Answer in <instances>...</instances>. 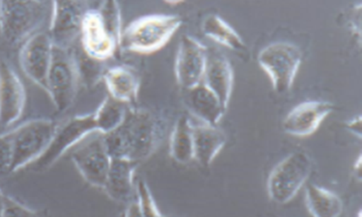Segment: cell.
<instances>
[{
  "instance_id": "6da1fadb",
  "label": "cell",
  "mask_w": 362,
  "mask_h": 217,
  "mask_svg": "<svg viewBox=\"0 0 362 217\" xmlns=\"http://www.w3.org/2000/svg\"><path fill=\"white\" fill-rule=\"evenodd\" d=\"M164 134V126L151 110L128 108L123 123L103 134L111 159H129L139 163L152 156Z\"/></svg>"
},
{
  "instance_id": "7a4b0ae2",
  "label": "cell",
  "mask_w": 362,
  "mask_h": 217,
  "mask_svg": "<svg viewBox=\"0 0 362 217\" xmlns=\"http://www.w3.org/2000/svg\"><path fill=\"white\" fill-rule=\"evenodd\" d=\"M182 25L177 15H148L131 22L122 33L119 47L130 52H156L168 43Z\"/></svg>"
},
{
  "instance_id": "3957f363",
  "label": "cell",
  "mask_w": 362,
  "mask_h": 217,
  "mask_svg": "<svg viewBox=\"0 0 362 217\" xmlns=\"http://www.w3.org/2000/svg\"><path fill=\"white\" fill-rule=\"evenodd\" d=\"M59 125L52 119H37L26 122L10 132L13 147L11 174L33 165L47 150Z\"/></svg>"
},
{
  "instance_id": "277c9868",
  "label": "cell",
  "mask_w": 362,
  "mask_h": 217,
  "mask_svg": "<svg viewBox=\"0 0 362 217\" xmlns=\"http://www.w3.org/2000/svg\"><path fill=\"white\" fill-rule=\"evenodd\" d=\"M313 160L308 153L296 151L275 165L269 175V198L274 203H288L293 200L310 178Z\"/></svg>"
},
{
  "instance_id": "5b68a950",
  "label": "cell",
  "mask_w": 362,
  "mask_h": 217,
  "mask_svg": "<svg viewBox=\"0 0 362 217\" xmlns=\"http://www.w3.org/2000/svg\"><path fill=\"white\" fill-rule=\"evenodd\" d=\"M80 81L78 63L69 49L53 47L45 92L57 112L70 108L76 97Z\"/></svg>"
},
{
  "instance_id": "8992f818",
  "label": "cell",
  "mask_w": 362,
  "mask_h": 217,
  "mask_svg": "<svg viewBox=\"0 0 362 217\" xmlns=\"http://www.w3.org/2000/svg\"><path fill=\"white\" fill-rule=\"evenodd\" d=\"M46 8L41 1H0V35L14 45L25 42L43 23Z\"/></svg>"
},
{
  "instance_id": "52a82bcc",
  "label": "cell",
  "mask_w": 362,
  "mask_h": 217,
  "mask_svg": "<svg viewBox=\"0 0 362 217\" xmlns=\"http://www.w3.org/2000/svg\"><path fill=\"white\" fill-rule=\"evenodd\" d=\"M301 61V49L288 42L270 44L257 57V63L267 73L273 88L279 94H286L291 90Z\"/></svg>"
},
{
  "instance_id": "ba28073f",
  "label": "cell",
  "mask_w": 362,
  "mask_h": 217,
  "mask_svg": "<svg viewBox=\"0 0 362 217\" xmlns=\"http://www.w3.org/2000/svg\"><path fill=\"white\" fill-rule=\"evenodd\" d=\"M98 131L94 112L76 116L59 126L47 150L33 165L39 170L52 167L71 148L76 147L84 139Z\"/></svg>"
},
{
  "instance_id": "9c48e42d",
  "label": "cell",
  "mask_w": 362,
  "mask_h": 217,
  "mask_svg": "<svg viewBox=\"0 0 362 217\" xmlns=\"http://www.w3.org/2000/svg\"><path fill=\"white\" fill-rule=\"evenodd\" d=\"M72 161L86 182L103 189L111 163L103 134L95 132L84 139L73 151Z\"/></svg>"
},
{
  "instance_id": "30bf717a",
  "label": "cell",
  "mask_w": 362,
  "mask_h": 217,
  "mask_svg": "<svg viewBox=\"0 0 362 217\" xmlns=\"http://www.w3.org/2000/svg\"><path fill=\"white\" fill-rule=\"evenodd\" d=\"M83 1H54L48 34L55 47L69 49L80 35L82 20L88 11Z\"/></svg>"
},
{
  "instance_id": "8fae6325",
  "label": "cell",
  "mask_w": 362,
  "mask_h": 217,
  "mask_svg": "<svg viewBox=\"0 0 362 217\" xmlns=\"http://www.w3.org/2000/svg\"><path fill=\"white\" fill-rule=\"evenodd\" d=\"M208 48L190 35H183L175 57L177 83L184 90L203 83Z\"/></svg>"
},
{
  "instance_id": "7c38bea8",
  "label": "cell",
  "mask_w": 362,
  "mask_h": 217,
  "mask_svg": "<svg viewBox=\"0 0 362 217\" xmlns=\"http://www.w3.org/2000/svg\"><path fill=\"white\" fill-rule=\"evenodd\" d=\"M53 43L48 32H37L24 42L20 51V65L24 74L45 90Z\"/></svg>"
},
{
  "instance_id": "4fadbf2b",
  "label": "cell",
  "mask_w": 362,
  "mask_h": 217,
  "mask_svg": "<svg viewBox=\"0 0 362 217\" xmlns=\"http://www.w3.org/2000/svg\"><path fill=\"white\" fill-rule=\"evenodd\" d=\"M26 93L21 79L6 61H0V125L16 123L24 112Z\"/></svg>"
},
{
  "instance_id": "5bb4252c",
  "label": "cell",
  "mask_w": 362,
  "mask_h": 217,
  "mask_svg": "<svg viewBox=\"0 0 362 217\" xmlns=\"http://www.w3.org/2000/svg\"><path fill=\"white\" fill-rule=\"evenodd\" d=\"M79 37L84 54L97 63L110 59L119 48L97 10H88L84 15Z\"/></svg>"
},
{
  "instance_id": "9a60e30c",
  "label": "cell",
  "mask_w": 362,
  "mask_h": 217,
  "mask_svg": "<svg viewBox=\"0 0 362 217\" xmlns=\"http://www.w3.org/2000/svg\"><path fill=\"white\" fill-rule=\"evenodd\" d=\"M328 101H306L295 106L283 122V129L292 136H310L317 131L322 122L333 112Z\"/></svg>"
},
{
  "instance_id": "2e32d148",
  "label": "cell",
  "mask_w": 362,
  "mask_h": 217,
  "mask_svg": "<svg viewBox=\"0 0 362 217\" xmlns=\"http://www.w3.org/2000/svg\"><path fill=\"white\" fill-rule=\"evenodd\" d=\"M203 83L216 95L223 107L228 110L234 86V71L228 57L214 48L206 52Z\"/></svg>"
},
{
  "instance_id": "e0dca14e",
  "label": "cell",
  "mask_w": 362,
  "mask_h": 217,
  "mask_svg": "<svg viewBox=\"0 0 362 217\" xmlns=\"http://www.w3.org/2000/svg\"><path fill=\"white\" fill-rule=\"evenodd\" d=\"M139 163L129 159H111L103 189L111 200L130 203L136 194L134 174Z\"/></svg>"
},
{
  "instance_id": "ac0fdd59",
  "label": "cell",
  "mask_w": 362,
  "mask_h": 217,
  "mask_svg": "<svg viewBox=\"0 0 362 217\" xmlns=\"http://www.w3.org/2000/svg\"><path fill=\"white\" fill-rule=\"evenodd\" d=\"M184 103L191 114L205 125H218L226 112L216 95L203 83L185 90Z\"/></svg>"
},
{
  "instance_id": "d6986e66",
  "label": "cell",
  "mask_w": 362,
  "mask_h": 217,
  "mask_svg": "<svg viewBox=\"0 0 362 217\" xmlns=\"http://www.w3.org/2000/svg\"><path fill=\"white\" fill-rule=\"evenodd\" d=\"M193 157L204 168L212 165L226 143V135L217 126L193 125Z\"/></svg>"
},
{
  "instance_id": "ffe728a7",
  "label": "cell",
  "mask_w": 362,
  "mask_h": 217,
  "mask_svg": "<svg viewBox=\"0 0 362 217\" xmlns=\"http://www.w3.org/2000/svg\"><path fill=\"white\" fill-rule=\"evenodd\" d=\"M106 88L111 98L122 103H135L139 98L141 79L133 69L125 66H117L108 69L103 75Z\"/></svg>"
},
{
  "instance_id": "44dd1931",
  "label": "cell",
  "mask_w": 362,
  "mask_h": 217,
  "mask_svg": "<svg viewBox=\"0 0 362 217\" xmlns=\"http://www.w3.org/2000/svg\"><path fill=\"white\" fill-rule=\"evenodd\" d=\"M305 204L314 217H339L343 212V201L337 194L317 185L306 188Z\"/></svg>"
},
{
  "instance_id": "7402d4cb",
  "label": "cell",
  "mask_w": 362,
  "mask_h": 217,
  "mask_svg": "<svg viewBox=\"0 0 362 217\" xmlns=\"http://www.w3.org/2000/svg\"><path fill=\"white\" fill-rule=\"evenodd\" d=\"M202 30L206 37L224 47L237 52H243L246 50V45L242 37L218 15L212 14L206 16L202 24Z\"/></svg>"
},
{
  "instance_id": "603a6c76",
  "label": "cell",
  "mask_w": 362,
  "mask_h": 217,
  "mask_svg": "<svg viewBox=\"0 0 362 217\" xmlns=\"http://www.w3.org/2000/svg\"><path fill=\"white\" fill-rule=\"evenodd\" d=\"M192 123L187 117H180L175 122L170 136V155L177 163L187 165L193 157Z\"/></svg>"
},
{
  "instance_id": "cb8c5ba5",
  "label": "cell",
  "mask_w": 362,
  "mask_h": 217,
  "mask_svg": "<svg viewBox=\"0 0 362 217\" xmlns=\"http://www.w3.org/2000/svg\"><path fill=\"white\" fill-rule=\"evenodd\" d=\"M128 105L106 97L94 112L99 134H106L117 129L125 119Z\"/></svg>"
},
{
  "instance_id": "d4e9b609",
  "label": "cell",
  "mask_w": 362,
  "mask_h": 217,
  "mask_svg": "<svg viewBox=\"0 0 362 217\" xmlns=\"http://www.w3.org/2000/svg\"><path fill=\"white\" fill-rule=\"evenodd\" d=\"M97 11L106 30L119 47L122 33H123L119 4L117 1H104L100 4Z\"/></svg>"
},
{
  "instance_id": "484cf974",
  "label": "cell",
  "mask_w": 362,
  "mask_h": 217,
  "mask_svg": "<svg viewBox=\"0 0 362 217\" xmlns=\"http://www.w3.org/2000/svg\"><path fill=\"white\" fill-rule=\"evenodd\" d=\"M136 189V201L139 203L142 216L144 217H163L159 208H158L156 201L153 198L152 192L148 188V184L144 180H139L135 184Z\"/></svg>"
},
{
  "instance_id": "4316f807",
  "label": "cell",
  "mask_w": 362,
  "mask_h": 217,
  "mask_svg": "<svg viewBox=\"0 0 362 217\" xmlns=\"http://www.w3.org/2000/svg\"><path fill=\"white\" fill-rule=\"evenodd\" d=\"M12 163V139L8 132V134L0 135V176L11 174Z\"/></svg>"
},
{
  "instance_id": "83f0119b",
  "label": "cell",
  "mask_w": 362,
  "mask_h": 217,
  "mask_svg": "<svg viewBox=\"0 0 362 217\" xmlns=\"http://www.w3.org/2000/svg\"><path fill=\"white\" fill-rule=\"evenodd\" d=\"M2 217H40L37 212L33 211L26 206L11 197L4 194V216Z\"/></svg>"
},
{
  "instance_id": "f1b7e54d",
  "label": "cell",
  "mask_w": 362,
  "mask_h": 217,
  "mask_svg": "<svg viewBox=\"0 0 362 217\" xmlns=\"http://www.w3.org/2000/svg\"><path fill=\"white\" fill-rule=\"evenodd\" d=\"M362 119L361 116L353 117L350 121L346 122V128L348 131L355 136L362 137Z\"/></svg>"
},
{
  "instance_id": "f546056e",
  "label": "cell",
  "mask_w": 362,
  "mask_h": 217,
  "mask_svg": "<svg viewBox=\"0 0 362 217\" xmlns=\"http://www.w3.org/2000/svg\"><path fill=\"white\" fill-rule=\"evenodd\" d=\"M125 217H144L137 201H132L129 203L125 212Z\"/></svg>"
},
{
  "instance_id": "4dcf8cb0",
  "label": "cell",
  "mask_w": 362,
  "mask_h": 217,
  "mask_svg": "<svg viewBox=\"0 0 362 217\" xmlns=\"http://www.w3.org/2000/svg\"><path fill=\"white\" fill-rule=\"evenodd\" d=\"M361 154L359 155L358 158L355 161L354 168H353V170H354V176L358 179L359 181H361V175H362V160H361Z\"/></svg>"
},
{
  "instance_id": "1f68e13d",
  "label": "cell",
  "mask_w": 362,
  "mask_h": 217,
  "mask_svg": "<svg viewBox=\"0 0 362 217\" xmlns=\"http://www.w3.org/2000/svg\"><path fill=\"white\" fill-rule=\"evenodd\" d=\"M4 194L0 190V217L4 216Z\"/></svg>"
},
{
  "instance_id": "d6a6232c",
  "label": "cell",
  "mask_w": 362,
  "mask_h": 217,
  "mask_svg": "<svg viewBox=\"0 0 362 217\" xmlns=\"http://www.w3.org/2000/svg\"><path fill=\"white\" fill-rule=\"evenodd\" d=\"M357 217H362L361 210V211L358 212V216H357Z\"/></svg>"
}]
</instances>
